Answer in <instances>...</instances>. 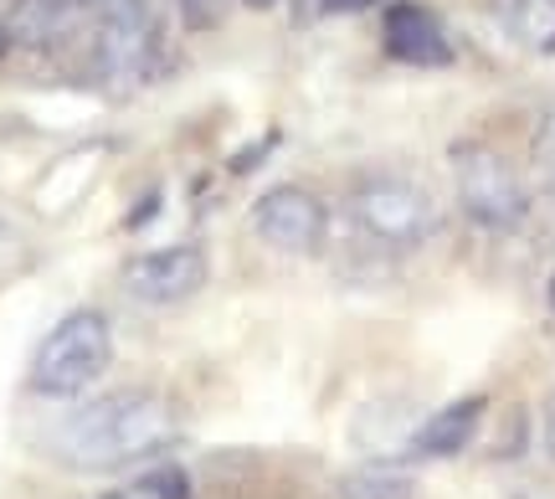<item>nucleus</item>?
Instances as JSON below:
<instances>
[{"label": "nucleus", "instance_id": "3", "mask_svg": "<svg viewBox=\"0 0 555 499\" xmlns=\"http://www.w3.org/2000/svg\"><path fill=\"white\" fill-rule=\"evenodd\" d=\"M453 191H457V206L463 217L483 227V232H515L530 221V191L519 170L494 144H478V140H463L453 144Z\"/></svg>", "mask_w": 555, "mask_h": 499}, {"label": "nucleus", "instance_id": "13", "mask_svg": "<svg viewBox=\"0 0 555 499\" xmlns=\"http://www.w3.org/2000/svg\"><path fill=\"white\" fill-rule=\"evenodd\" d=\"M93 26H139L150 21V0H73Z\"/></svg>", "mask_w": 555, "mask_h": 499}, {"label": "nucleus", "instance_id": "2", "mask_svg": "<svg viewBox=\"0 0 555 499\" xmlns=\"http://www.w3.org/2000/svg\"><path fill=\"white\" fill-rule=\"evenodd\" d=\"M108 360H114V324H108V315L103 309H73L37 345L31 392L37 397H78L108 371Z\"/></svg>", "mask_w": 555, "mask_h": 499}, {"label": "nucleus", "instance_id": "4", "mask_svg": "<svg viewBox=\"0 0 555 499\" xmlns=\"http://www.w3.org/2000/svg\"><path fill=\"white\" fill-rule=\"evenodd\" d=\"M350 217H356V227L365 238L386 242V247H416V242L433 238L437 206L416 180L365 176L350 191Z\"/></svg>", "mask_w": 555, "mask_h": 499}, {"label": "nucleus", "instance_id": "21", "mask_svg": "<svg viewBox=\"0 0 555 499\" xmlns=\"http://www.w3.org/2000/svg\"><path fill=\"white\" fill-rule=\"evenodd\" d=\"M551 309H555V279H551Z\"/></svg>", "mask_w": 555, "mask_h": 499}, {"label": "nucleus", "instance_id": "20", "mask_svg": "<svg viewBox=\"0 0 555 499\" xmlns=\"http://www.w3.org/2000/svg\"><path fill=\"white\" fill-rule=\"evenodd\" d=\"M242 5H253V11H273V5H283V0H242Z\"/></svg>", "mask_w": 555, "mask_h": 499}, {"label": "nucleus", "instance_id": "16", "mask_svg": "<svg viewBox=\"0 0 555 499\" xmlns=\"http://www.w3.org/2000/svg\"><path fill=\"white\" fill-rule=\"evenodd\" d=\"M376 0H319L324 16H356V11H371Z\"/></svg>", "mask_w": 555, "mask_h": 499}, {"label": "nucleus", "instance_id": "5", "mask_svg": "<svg viewBox=\"0 0 555 499\" xmlns=\"http://www.w3.org/2000/svg\"><path fill=\"white\" fill-rule=\"evenodd\" d=\"M253 232H258L273 253H294L309 258L330 232V206L309 191V185H268L253 201Z\"/></svg>", "mask_w": 555, "mask_h": 499}, {"label": "nucleus", "instance_id": "7", "mask_svg": "<svg viewBox=\"0 0 555 499\" xmlns=\"http://www.w3.org/2000/svg\"><path fill=\"white\" fill-rule=\"evenodd\" d=\"M159 62V26L139 21V26H93V73L108 88H139L155 78Z\"/></svg>", "mask_w": 555, "mask_h": 499}, {"label": "nucleus", "instance_id": "6", "mask_svg": "<svg viewBox=\"0 0 555 499\" xmlns=\"http://www.w3.org/2000/svg\"><path fill=\"white\" fill-rule=\"evenodd\" d=\"M201 283H206V253L191 242H170V247H150L129 258L124 268V289L139 304H180L191 299Z\"/></svg>", "mask_w": 555, "mask_h": 499}, {"label": "nucleus", "instance_id": "8", "mask_svg": "<svg viewBox=\"0 0 555 499\" xmlns=\"http://www.w3.org/2000/svg\"><path fill=\"white\" fill-rule=\"evenodd\" d=\"M386 52L397 62H412V67H442V62H453L442 21L427 5H412V0H401V5L386 11Z\"/></svg>", "mask_w": 555, "mask_h": 499}, {"label": "nucleus", "instance_id": "19", "mask_svg": "<svg viewBox=\"0 0 555 499\" xmlns=\"http://www.w3.org/2000/svg\"><path fill=\"white\" fill-rule=\"evenodd\" d=\"M11 47H16V41H11V26H5V21H0V57H5V52H11Z\"/></svg>", "mask_w": 555, "mask_h": 499}, {"label": "nucleus", "instance_id": "10", "mask_svg": "<svg viewBox=\"0 0 555 499\" xmlns=\"http://www.w3.org/2000/svg\"><path fill=\"white\" fill-rule=\"evenodd\" d=\"M82 11L73 5V0H16V11H11V41H21V47H37V52H47V47H62V41L78 31Z\"/></svg>", "mask_w": 555, "mask_h": 499}, {"label": "nucleus", "instance_id": "17", "mask_svg": "<svg viewBox=\"0 0 555 499\" xmlns=\"http://www.w3.org/2000/svg\"><path fill=\"white\" fill-rule=\"evenodd\" d=\"M540 227H545V238L555 242V185H551V196H545V206H540Z\"/></svg>", "mask_w": 555, "mask_h": 499}, {"label": "nucleus", "instance_id": "11", "mask_svg": "<svg viewBox=\"0 0 555 499\" xmlns=\"http://www.w3.org/2000/svg\"><path fill=\"white\" fill-rule=\"evenodd\" d=\"M504 26L519 47L555 57V0H504Z\"/></svg>", "mask_w": 555, "mask_h": 499}, {"label": "nucleus", "instance_id": "15", "mask_svg": "<svg viewBox=\"0 0 555 499\" xmlns=\"http://www.w3.org/2000/svg\"><path fill=\"white\" fill-rule=\"evenodd\" d=\"M180 11L191 26H217L221 11H227V0H180Z\"/></svg>", "mask_w": 555, "mask_h": 499}, {"label": "nucleus", "instance_id": "1", "mask_svg": "<svg viewBox=\"0 0 555 499\" xmlns=\"http://www.w3.org/2000/svg\"><path fill=\"white\" fill-rule=\"evenodd\" d=\"M170 433H176L170 407L155 392H108L62 422L57 459L82 474H103V469L150 459L155 448L170 443Z\"/></svg>", "mask_w": 555, "mask_h": 499}, {"label": "nucleus", "instance_id": "9", "mask_svg": "<svg viewBox=\"0 0 555 499\" xmlns=\"http://www.w3.org/2000/svg\"><path fill=\"white\" fill-rule=\"evenodd\" d=\"M483 412H489V397H457V401H448L442 412L422 418V427H416V438H412V453H416V459H453V453H463V448L474 443Z\"/></svg>", "mask_w": 555, "mask_h": 499}, {"label": "nucleus", "instance_id": "14", "mask_svg": "<svg viewBox=\"0 0 555 499\" xmlns=\"http://www.w3.org/2000/svg\"><path fill=\"white\" fill-rule=\"evenodd\" d=\"M535 161L551 170V180H555V108L540 119V129H535Z\"/></svg>", "mask_w": 555, "mask_h": 499}, {"label": "nucleus", "instance_id": "18", "mask_svg": "<svg viewBox=\"0 0 555 499\" xmlns=\"http://www.w3.org/2000/svg\"><path fill=\"white\" fill-rule=\"evenodd\" d=\"M545 448H551V459H555V392L545 401Z\"/></svg>", "mask_w": 555, "mask_h": 499}, {"label": "nucleus", "instance_id": "12", "mask_svg": "<svg viewBox=\"0 0 555 499\" xmlns=\"http://www.w3.org/2000/svg\"><path fill=\"white\" fill-rule=\"evenodd\" d=\"M339 499H416V479L397 463L371 459L339 479Z\"/></svg>", "mask_w": 555, "mask_h": 499}]
</instances>
